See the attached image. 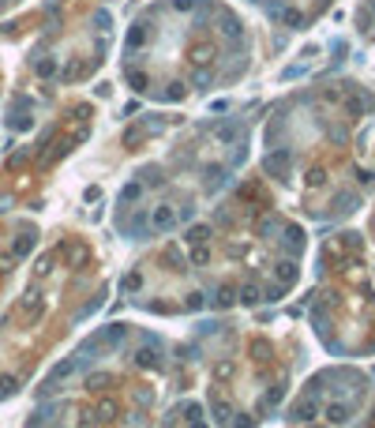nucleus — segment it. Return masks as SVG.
<instances>
[{
	"label": "nucleus",
	"instance_id": "1",
	"mask_svg": "<svg viewBox=\"0 0 375 428\" xmlns=\"http://www.w3.org/2000/svg\"><path fill=\"white\" fill-rule=\"evenodd\" d=\"M372 11H375V0H372Z\"/></svg>",
	"mask_w": 375,
	"mask_h": 428
}]
</instances>
